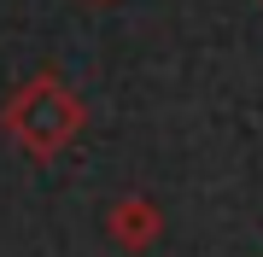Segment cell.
Masks as SVG:
<instances>
[{
  "label": "cell",
  "instance_id": "cell-1",
  "mask_svg": "<svg viewBox=\"0 0 263 257\" xmlns=\"http://www.w3.org/2000/svg\"><path fill=\"white\" fill-rule=\"evenodd\" d=\"M6 129H12V141H24V152L53 158L59 146H70L76 129H82V100H76L59 76H35L6 105Z\"/></svg>",
  "mask_w": 263,
  "mask_h": 257
},
{
  "label": "cell",
  "instance_id": "cell-2",
  "mask_svg": "<svg viewBox=\"0 0 263 257\" xmlns=\"http://www.w3.org/2000/svg\"><path fill=\"white\" fill-rule=\"evenodd\" d=\"M105 228H111V240H117L123 251H141V246L158 240V210H152L146 199H123V205L111 210V222H105Z\"/></svg>",
  "mask_w": 263,
  "mask_h": 257
}]
</instances>
